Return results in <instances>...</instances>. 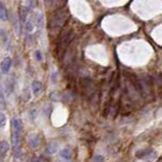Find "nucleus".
<instances>
[{
	"label": "nucleus",
	"mask_w": 162,
	"mask_h": 162,
	"mask_svg": "<svg viewBox=\"0 0 162 162\" xmlns=\"http://www.w3.org/2000/svg\"><path fill=\"white\" fill-rule=\"evenodd\" d=\"M58 149H59V144L58 142H51L47 145V148H46V151H47L48 154H55Z\"/></svg>",
	"instance_id": "6e6552de"
},
{
	"label": "nucleus",
	"mask_w": 162,
	"mask_h": 162,
	"mask_svg": "<svg viewBox=\"0 0 162 162\" xmlns=\"http://www.w3.org/2000/svg\"><path fill=\"white\" fill-rule=\"evenodd\" d=\"M140 86H141V91L143 92L144 94H147V95H149V94H151V88H150V84L147 81H141V83H140Z\"/></svg>",
	"instance_id": "9d476101"
},
{
	"label": "nucleus",
	"mask_w": 162,
	"mask_h": 162,
	"mask_svg": "<svg viewBox=\"0 0 162 162\" xmlns=\"http://www.w3.org/2000/svg\"><path fill=\"white\" fill-rule=\"evenodd\" d=\"M28 14V10L27 9V7L21 6L19 8V18L21 22H27V17Z\"/></svg>",
	"instance_id": "f8f14e48"
},
{
	"label": "nucleus",
	"mask_w": 162,
	"mask_h": 162,
	"mask_svg": "<svg viewBox=\"0 0 162 162\" xmlns=\"http://www.w3.org/2000/svg\"><path fill=\"white\" fill-rule=\"evenodd\" d=\"M156 155H157V153L152 149L145 150V151H140L137 153V157L143 158L146 162H152L156 158Z\"/></svg>",
	"instance_id": "7ed1b4c3"
},
{
	"label": "nucleus",
	"mask_w": 162,
	"mask_h": 162,
	"mask_svg": "<svg viewBox=\"0 0 162 162\" xmlns=\"http://www.w3.org/2000/svg\"><path fill=\"white\" fill-rule=\"evenodd\" d=\"M11 65H12V61H11L10 57H6L2 60L1 64H0V69H1V72L3 74H7L8 72L10 71Z\"/></svg>",
	"instance_id": "20e7f679"
},
{
	"label": "nucleus",
	"mask_w": 162,
	"mask_h": 162,
	"mask_svg": "<svg viewBox=\"0 0 162 162\" xmlns=\"http://www.w3.org/2000/svg\"><path fill=\"white\" fill-rule=\"evenodd\" d=\"M60 157L65 160H70L72 158V151L69 148H64L60 151Z\"/></svg>",
	"instance_id": "9b49d317"
},
{
	"label": "nucleus",
	"mask_w": 162,
	"mask_h": 162,
	"mask_svg": "<svg viewBox=\"0 0 162 162\" xmlns=\"http://www.w3.org/2000/svg\"><path fill=\"white\" fill-rule=\"evenodd\" d=\"M68 16L65 10L61 9L57 10L56 12L53 14V16L51 17L50 22H49V27L52 33H58L61 28L64 27L66 20H67Z\"/></svg>",
	"instance_id": "f03ea898"
},
{
	"label": "nucleus",
	"mask_w": 162,
	"mask_h": 162,
	"mask_svg": "<svg viewBox=\"0 0 162 162\" xmlns=\"http://www.w3.org/2000/svg\"><path fill=\"white\" fill-rule=\"evenodd\" d=\"M105 161V157L101 155H95L93 158V162H103Z\"/></svg>",
	"instance_id": "a211bd4d"
},
{
	"label": "nucleus",
	"mask_w": 162,
	"mask_h": 162,
	"mask_svg": "<svg viewBox=\"0 0 162 162\" xmlns=\"http://www.w3.org/2000/svg\"><path fill=\"white\" fill-rule=\"evenodd\" d=\"M158 162H162V158H161V159H160V160H159Z\"/></svg>",
	"instance_id": "aec40b11"
},
{
	"label": "nucleus",
	"mask_w": 162,
	"mask_h": 162,
	"mask_svg": "<svg viewBox=\"0 0 162 162\" xmlns=\"http://www.w3.org/2000/svg\"><path fill=\"white\" fill-rule=\"evenodd\" d=\"M34 162H45V160H44V158H43V157H37V158L34 159Z\"/></svg>",
	"instance_id": "6ab92c4d"
},
{
	"label": "nucleus",
	"mask_w": 162,
	"mask_h": 162,
	"mask_svg": "<svg viewBox=\"0 0 162 162\" xmlns=\"http://www.w3.org/2000/svg\"><path fill=\"white\" fill-rule=\"evenodd\" d=\"M28 145L31 148L36 149L40 145V139L37 135H31L28 137Z\"/></svg>",
	"instance_id": "0eeeda50"
},
{
	"label": "nucleus",
	"mask_w": 162,
	"mask_h": 162,
	"mask_svg": "<svg viewBox=\"0 0 162 162\" xmlns=\"http://www.w3.org/2000/svg\"><path fill=\"white\" fill-rule=\"evenodd\" d=\"M0 19L5 20L8 19V11H7V8L5 7V5L2 3V2H0Z\"/></svg>",
	"instance_id": "1a4fd4ad"
},
{
	"label": "nucleus",
	"mask_w": 162,
	"mask_h": 162,
	"mask_svg": "<svg viewBox=\"0 0 162 162\" xmlns=\"http://www.w3.org/2000/svg\"><path fill=\"white\" fill-rule=\"evenodd\" d=\"M10 149V145L7 141H1L0 142V160L3 159L7 155L8 151Z\"/></svg>",
	"instance_id": "423d86ee"
},
{
	"label": "nucleus",
	"mask_w": 162,
	"mask_h": 162,
	"mask_svg": "<svg viewBox=\"0 0 162 162\" xmlns=\"http://www.w3.org/2000/svg\"><path fill=\"white\" fill-rule=\"evenodd\" d=\"M5 105H6V102H5V99H4V95L0 91V109H5Z\"/></svg>",
	"instance_id": "4468645a"
},
{
	"label": "nucleus",
	"mask_w": 162,
	"mask_h": 162,
	"mask_svg": "<svg viewBox=\"0 0 162 162\" xmlns=\"http://www.w3.org/2000/svg\"><path fill=\"white\" fill-rule=\"evenodd\" d=\"M31 90H33V93L34 96H40L43 92V84L42 82L39 80H34L31 83Z\"/></svg>",
	"instance_id": "39448f33"
},
{
	"label": "nucleus",
	"mask_w": 162,
	"mask_h": 162,
	"mask_svg": "<svg viewBox=\"0 0 162 162\" xmlns=\"http://www.w3.org/2000/svg\"><path fill=\"white\" fill-rule=\"evenodd\" d=\"M25 30L28 31H31L34 30V24H33V22L30 21V20L25 22Z\"/></svg>",
	"instance_id": "f3484780"
},
{
	"label": "nucleus",
	"mask_w": 162,
	"mask_h": 162,
	"mask_svg": "<svg viewBox=\"0 0 162 162\" xmlns=\"http://www.w3.org/2000/svg\"><path fill=\"white\" fill-rule=\"evenodd\" d=\"M34 56H36L37 61H39V62H42L43 59H44L43 53H42V52H40V50H37V51H36V53H34Z\"/></svg>",
	"instance_id": "dca6fc26"
},
{
	"label": "nucleus",
	"mask_w": 162,
	"mask_h": 162,
	"mask_svg": "<svg viewBox=\"0 0 162 162\" xmlns=\"http://www.w3.org/2000/svg\"><path fill=\"white\" fill-rule=\"evenodd\" d=\"M21 131H22V122L19 118L11 120V140H12L13 151L16 158L21 156Z\"/></svg>",
	"instance_id": "f257e3e1"
},
{
	"label": "nucleus",
	"mask_w": 162,
	"mask_h": 162,
	"mask_svg": "<svg viewBox=\"0 0 162 162\" xmlns=\"http://www.w3.org/2000/svg\"><path fill=\"white\" fill-rule=\"evenodd\" d=\"M61 96H62V95H61L59 92H57V91H53L51 93V98L53 100H60L61 99Z\"/></svg>",
	"instance_id": "2eb2a0df"
},
{
	"label": "nucleus",
	"mask_w": 162,
	"mask_h": 162,
	"mask_svg": "<svg viewBox=\"0 0 162 162\" xmlns=\"http://www.w3.org/2000/svg\"><path fill=\"white\" fill-rule=\"evenodd\" d=\"M6 122H7L6 115H5L3 112H0V129L4 128V127L6 126Z\"/></svg>",
	"instance_id": "ddd939ff"
}]
</instances>
